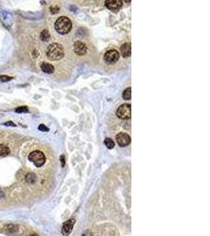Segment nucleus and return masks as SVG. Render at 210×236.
Returning a JSON list of instances; mask_svg holds the SVG:
<instances>
[{"label": "nucleus", "instance_id": "obj_9", "mask_svg": "<svg viewBox=\"0 0 210 236\" xmlns=\"http://www.w3.org/2000/svg\"><path fill=\"white\" fill-rule=\"evenodd\" d=\"M75 222H76L75 219H70L64 223L62 228H61V233L64 236H68L69 235H70V233L72 232V231L73 229Z\"/></svg>", "mask_w": 210, "mask_h": 236}, {"label": "nucleus", "instance_id": "obj_21", "mask_svg": "<svg viewBox=\"0 0 210 236\" xmlns=\"http://www.w3.org/2000/svg\"><path fill=\"white\" fill-rule=\"evenodd\" d=\"M83 236H93L92 234H91V232H90V231H87L86 233H84L83 235Z\"/></svg>", "mask_w": 210, "mask_h": 236}, {"label": "nucleus", "instance_id": "obj_20", "mask_svg": "<svg viewBox=\"0 0 210 236\" xmlns=\"http://www.w3.org/2000/svg\"><path fill=\"white\" fill-rule=\"evenodd\" d=\"M3 125L5 126H10V127H15L16 126V124H14L13 122H12V121H8V122H6L4 123Z\"/></svg>", "mask_w": 210, "mask_h": 236}, {"label": "nucleus", "instance_id": "obj_8", "mask_svg": "<svg viewBox=\"0 0 210 236\" xmlns=\"http://www.w3.org/2000/svg\"><path fill=\"white\" fill-rule=\"evenodd\" d=\"M123 2L121 0H107L105 1V6L113 12H117L121 9Z\"/></svg>", "mask_w": 210, "mask_h": 236}, {"label": "nucleus", "instance_id": "obj_16", "mask_svg": "<svg viewBox=\"0 0 210 236\" xmlns=\"http://www.w3.org/2000/svg\"><path fill=\"white\" fill-rule=\"evenodd\" d=\"M131 88H126L124 91L123 92V98H124L125 100H129L131 99Z\"/></svg>", "mask_w": 210, "mask_h": 236}, {"label": "nucleus", "instance_id": "obj_3", "mask_svg": "<svg viewBox=\"0 0 210 236\" xmlns=\"http://www.w3.org/2000/svg\"><path fill=\"white\" fill-rule=\"evenodd\" d=\"M29 160L34 163L36 167H42L45 164L46 157L41 151L35 150L29 155Z\"/></svg>", "mask_w": 210, "mask_h": 236}, {"label": "nucleus", "instance_id": "obj_1", "mask_svg": "<svg viewBox=\"0 0 210 236\" xmlns=\"http://www.w3.org/2000/svg\"><path fill=\"white\" fill-rule=\"evenodd\" d=\"M47 57L51 61H58L61 60L65 55L63 47L59 43H54L49 45L47 48Z\"/></svg>", "mask_w": 210, "mask_h": 236}, {"label": "nucleus", "instance_id": "obj_15", "mask_svg": "<svg viewBox=\"0 0 210 236\" xmlns=\"http://www.w3.org/2000/svg\"><path fill=\"white\" fill-rule=\"evenodd\" d=\"M105 146L109 149H113L115 146V142L113 141V139L110 138H106L104 141Z\"/></svg>", "mask_w": 210, "mask_h": 236}, {"label": "nucleus", "instance_id": "obj_6", "mask_svg": "<svg viewBox=\"0 0 210 236\" xmlns=\"http://www.w3.org/2000/svg\"><path fill=\"white\" fill-rule=\"evenodd\" d=\"M116 141L121 147H124L130 144L131 137L127 133L121 132L116 135Z\"/></svg>", "mask_w": 210, "mask_h": 236}, {"label": "nucleus", "instance_id": "obj_2", "mask_svg": "<svg viewBox=\"0 0 210 236\" xmlns=\"http://www.w3.org/2000/svg\"><path fill=\"white\" fill-rule=\"evenodd\" d=\"M54 28L57 33L61 35H66L72 30L73 24L69 17H60L57 19L54 24Z\"/></svg>", "mask_w": 210, "mask_h": 236}, {"label": "nucleus", "instance_id": "obj_19", "mask_svg": "<svg viewBox=\"0 0 210 236\" xmlns=\"http://www.w3.org/2000/svg\"><path fill=\"white\" fill-rule=\"evenodd\" d=\"M39 129L40 131H43V132H48V131H49L48 128H47V127L45 125H43V124H40V125L39 126Z\"/></svg>", "mask_w": 210, "mask_h": 236}, {"label": "nucleus", "instance_id": "obj_23", "mask_svg": "<svg viewBox=\"0 0 210 236\" xmlns=\"http://www.w3.org/2000/svg\"><path fill=\"white\" fill-rule=\"evenodd\" d=\"M31 236H38V235H31Z\"/></svg>", "mask_w": 210, "mask_h": 236}, {"label": "nucleus", "instance_id": "obj_11", "mask_svg": "<svg viewBox=\"0 0 210 236\" xmlns=\"http://www.w3.org/2000/svg\"><path fill=\"white\" fill-rule=\"evenodd\" d=\"M42 71L47 74H52L54 72V67L48 62H43L40 66Z\"/></svg>", "mask_w": 210, "mask_h": 236}, {"label": "nucleus", "instance_id": "obj_14", "mask_svg": "<svg viewBox=\"0 0 210 236\" xmlns=\"http://www.w3.org/2000/svg\"><path fill=\"white\" fill-rule=\"evenodd\" d=\"M36 176L34 173H29L27 176H26V180L27 182H29V183H34L36 181Z\"/></svg>", "mask_w": 210, "mask_h": 236}, {"label": "nucleus", "instance_id": "obj_4", "mask_svg": "<svg viewBox=\"0 0 210 236\" xmlns=\"http://www.w3.org/2000/svg\"><path fill=\"white\" fill-rule=\"evenodd\" d=\"M116 114L120 119H129L131 117V106L130 104L124 103L121 105L117 108Z\"/></svg>", "mask_w": 210, "mask_h": 236}, {"label": "nucleus", "instance_id": "obj_10", "mask_svg": "<svg viewBox=\"0 0 210 236\" xmlns=\"http://www.w3.org/2000/svg\"><path fill=\"white\" fill-rule=\"evenodd\" d=\"M131 48L130 43H124L121 47V53L124 57H128L131 56Z\"/></svg>", "mask_w": 210, "mask_h": 236}, {"label": "nucleus", "instance_id": "obj_17", "mask_svg": "<svg viewBox=\"0 0 210 236\" xmlns=\"http://www.w3.org/2000/svg\"><path fill=\"white\" fill-rule=\"evenodd\" d=\"M15 112H17V113H28L29 109H28V107L26 106H21L17 108L15 110Z\"/></svg>", "mask_w": 210, "mask_h": 236}, {"label": "nucleus", "instance_id": "obj_22", "mask_svg": "<svg viewBox=\"0 0 210 236\" xmlns=\"http://www.w3.org/2000/svg\"><path fill=\"white\" fill-rule=\"evenodd\" d=\"M61 164H62V167H64V165H65V157L64 156H61Z\"/></svg>", "mask_w": 210, "mask_h": 236}, {"label": "nucleus", "instance_id": "obj_5", "mask_svg": "<svg viewBox=\"0 0 210 236\" xmlns=\"http://www.w3.org/2000/svg\"><path fill=\"white\" fill-rule=\"evenodd\" d=\"M120 58V54L116 50H110L105 52L104 54V60L109 65H113Z\"/></svg>", "mask_w": 210, "mask_h": 236}, {"label": "nucleus", "instance_id": "obj_12", "mask_svg": "<svg viewBox=\"0 0 210 236\" xmlns=\"http://www.w3.org/2000/svg\"><path fill=\"white\" fill-rule=\"evenodd\" d=\"M50 38H51V34L47 29H44L43 31H42V32L40 33V39L42 41L47 42L50 39Z\"/></svg>", "mask_w": 210, "mask_h": 236}, {"label": "nucleus", "instance_id": "obj_7", "mask_svg": "<svg viewBox=\"0 0 210 236\" xmlns=\"http://www.w3.org/2000/svg\"><path fill=\"white\" fill-rule=\"evenodd\" d=\"M73 50L77 54L82 56V55H84L85 53H87V47L86 44L83 43L82 41L77 40L73 44Z\"/></svg>", "mask_w": 210, "mask_h": 236}, {"label": "nucleus", "instance_id": "obj_13", "mask_svg": "<svg viewBox=\"0 0 210 236\" xmlns=\"http://www.w3.org/2000/svg\"><path fill=\"white\" fill-rule=\"evenodd\" d=\"M10 149L9 147H7V146L5 145L1 144L0 145V157L2 156H6L7 154H10Z\"/></svg>", "mask_w": 210, "mask_h": 236}, {"label": "nucleus", "instance_id": "obj_18", "mask_svg": "<svg viewBox=\"0 0 210 236\" xmlns=\"http://www.w3.org/2000/svg\"><path fill=\"white\" fill-rule=\"evenodd\" d=\"M12 79H13V77H10L8 76H0V82L10 81Z\"/></svg>", "mask_w": 210, "mask_h": 236}]
</instances>
